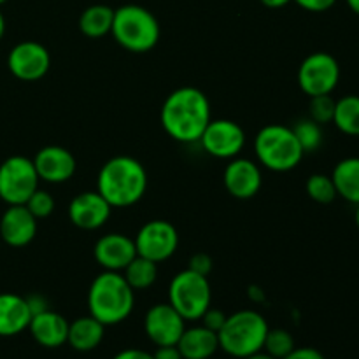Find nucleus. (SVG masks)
<instances>
[{"label":"nucleus","mask_w":359,"mask_h":359,"mask_svg":"<svg viewBox=\"0 0 359 359\" xmlns=\"http://www.w3.org/2000/svg\"><path fill=\"white\" fill-rule=\"evenodd\" d=\"M210 119V102L198 88H177L161 105V126L177 142H198Z\"/></svg>","instance_id":"nucleus-1"},{"label":"nucleus","mask_w":359,"mask_h":359,"mask_svg":"<svg viewBox=\"0 0 359 359\" xmlns=\"http://www.w3.org/2000/svg\"><path fill=\"white\" fill-rule=\"evenodd\" d=\"M147 189V172L133 156H114L102 165L97 179V191L111 207L135 205Z\"/></svg>","instance_id":"nucleus-2"},{"label":"nucleus","mask_w":359,"mask_h":359,"mask_svg":"<svg viewBox=\"0 0 359 359\" xmlns=\"http://www.w3.org/2000/svg\"><path fill=\"white\" fill-rule=\"evenodd\" d=\"M135 305V291L130 287L121 272L104 270L88 290L90 316L104 326H114L130 318Z\"/></svg>","instance_id":"nucleus-3"},{"label":"nucleus","mask_w":359,"mask_h":359,"mask_svg":"<svg viewBox=\"0 0 359 359\" xmlns=\"http://www.w3.org/2000/svg\"><path fill=\"white\" fill-rule=\"evenodd\" d=\"M111 34L123 49L147 53L160 41V23L149 9L137 4H125L114 9Z\"/></svg>","instance_id":"nucleus-4"},{"label":"nucleus","mask_w":359,"mask_h":359,"mask_svg":"<svg viewBox=\"0 0 359 359\" xmlns=\"http://www.w3.org/2000/svg\"><path fill=\"white\" fill-rule=\"evenodd\" d=\"M269 323L256 311H238L228 316L223 328L217 333L219 349L231 358H248L263 351Z\"/></svg>","instance_id":"nucleus-5"},{"label":"nucleus","mask_w":359,"mask_h":359,"mask_svg":"<svg viewBox=\"0 0 359 359\" xmlns=\"http://www.w3.org/2000/svg\"><path fill=\"white\" fill-rule=\"evenodd\" d=\"M255 153L259 165L272 172H290L300 165L304 149L293 128L286 125H266L256 133Z\"/></svg>","instance_id":"nucleus-6"},{"label":"nucleus","mask_w":359,"mask_h":359,"mask_svg":"<svg viewBox=\"0 0 359 359\" xmlns=\"http://www.w3.org/2000/svg\"><path fill=\"white\" fill-rule=\"evenodd\" d=\"M212 290L205 276L186 269L174 276L168 286V304L184 318V321H200L210 307Z\"/></svg>","instance_id":"nucleus-7"},{"label":"nucleus","mask_w":359,"mask_h":359,"mask_svg":"<svg viewBox=\"0 0 359 359\" xmlns=\"http://www.w3.org/2000/svg\"><path fill=\"white\" fill-rule=\"evenodd\" d=\"M34 161L27 156H11L0 165V198L7 205H25L39 188Z\"/></svg>","instance_id":"nucleus-8"},{"label":"nucleus","mask_w":359,"mask_h":359,"mask_svg":"<svg viewBox=\"0 0 359 359\" xmlns=\"http://www.w3.org/2000/svg\"><path fill=\"white\" fill-rule=\"evenodd\" d=\"M298 86L307 97L332 95L340 81V65L333 55L316 51L298 67Z\"/></svg>","instance_id":"nucleus-9"},{"label":"nucleus","mask_w":359,"mask_h":359,"mask_svg":"<svg viewBox=\"0 0 359 359\" xmlns=\"http://www.w3.org/2000/svg\"><path fill=\"white\" fill-rule=\"evenodd\" d=\"M137 255L154 263L167 262L179 248V233L172 223L165 219H154L142 224L135 238Z\"/></svg>","instance_id":"nucleus-10"},{"label":"nucleus","mask_w":359,"mask_h":359,"mask_svg":"<svg viewBox=\"0 0 359 359\" xmlns=\"http://www.w3.org/2000/svg\"><path fill=\"white\" fill-rule=\"evenodd\" d=\"M198 142L203 149L219 160H231L242 153L245 146V132L231 119H210Z\"/></svg>","instance_id":"nucleus-11"},{"label":"nucleus","mask_w":359,"mask_h":359,"mask_svg":"<svg viewBox=\"0 0 359 359\" xmlns=\"http://www.w3.org/2000/svg\"><path fill=\"white\" fill-rule=\"evenodd\" d=\"M7 67L14 77L27 83L42 79L51 67V55L41 42L23 41L11 49Z\"/></svg>","instance_id":"nucleus-12"},{"label":"nucleus","mask_w":359,"mask_h":359,"mask_svg":"<svg viewBox=\"0 0 359 359\" xmlns=\"http://www.w3.org/2000/svg\"><path fill=\"white\" fill-rule=\"evenodd\" d=\"M184 330V318L170 304L153 305L144 318V332L156 347L177 346Z\"/></svg>","instance_id":"nucleus-13"},{"label":"nucleus","mask_w":359,"mask_h":359,"mask_svg":"<svg viewBox=\"0 0 359 359\" xmlns=\"http://www.w3.org/2000/svg\"><path fill=\"white\" fill-rule=\"evenodd\" d=\"M224 188L233 198L249 200L262 189L263 175L258 163L248 158H231L223 174Z\"/></svg>","instance_id":"nucleus-14"},{"label":"nucleus","mask_w":359,"mask_h":359,"mask_svg":"<svg viewBox=\"0 0 359 359\" xmlns=\"http://www.w3.org/2000/svg\"><path fill=\"white\" fill-rule=\"evenodd\" d=\"M112 207L98 191H84L74 196L69 205V219L81 230H98L109 221Z\"/></svg>","instance_id":"nucleus-15"},{"label":"nucleus","mask_w":359,"mask_h":359,"mask_svg":"<svg viewBox=\"0 0 359 359\" xmlns=\"http://www.w3.org/2000/svg\"><path fill=\"white\" fill-rule=\"evenodd\" d=\"M32 161H34L39 179L49 184H62V182L70 181L77 168L74 154L62 146L42 147Z\"/></svg>","instance_id":"nucleus-16"},{"label":"nucleus","mask_w":359,"mask_h":359,"mask_svg":"<svg viewBox=\"0 0 359 359\" xmlns=\"http://www.w3.org/2000/svg\"><path fill=\"white\" fill-rule=\"evenodd\" d=\"M93 256L98 265L109 272H123L130 262L137 256L135 242L128 235L109 233L97 241Z\"/></svg>","instance_id":"nucleus-17"},{"label":"nucleus","mask_w":359,"mask_h":359,"mask_svg":"<svg viewBox=\"0 0 359 359\" xmlns=\"http://www.w3.org/2000/svg\"><path fill=\"white\" fill-rule=\"evenodd\" d=\"M37 235V219L25 205H9L0 217V237L11 248H25Z\"/></svg>","instance_id":"nucleus-18"},{"label":"nucleus","mask_w":359,"mask_h":359,"mask_svg":"<svg viewBox=\"0 0 359 359\" xmlns=\"http://www.w3.org/2000/svg\"><path fill=\"white\" fill-rule=\"evenodd\" d=\"M69 325L70 323L62 314L48 309L41 314L32 316L28 330H30L32 337L39 346L46 347V349H56V347H62L63 344H67Z\"/></svg>","instance_id":"nucleus-19"},{"label":"nucleus","mask_w":359,"mask_h":359,"mask_svg":"<svg viewBox=\"0 0 359 359\" xmlns=\"http://www.w3.org/2000/svg\"><path fill=\"white\" fill-rule=\"evenodd\" d=\"M32 312L27 298L14 293H0V337H14L28 330Z\"/></svg>","instance_id":"nucleus-20"},{"label":"nucleus","mask_w":359,"mask_h":359,"mask_svg":"<svg viewBox=\"0 0 359 359\" xmlns=\"http://www.w3.org/2000/svg\"><path fill=\"white\" fill-rule=\"evenodd\" d=\"M177 349L182 359H210L219 349L217 333L210 332L205 326L186 328L177 342Z\"/></svg>","instance_id":"nucleus-21"},{"label":"nucleus","mask_w":359,"mask_h":359,"mask_svg":"<svg viewBox=\"0 0 359 359\" xmlns=\"http://www.w3.org/2000/svg\"><path fill=\"white\" fill-rule=\"evenodd\" d=\"M105 335V326L102 325L98 319L93 316H84V318H77L69 325V337H67V344L72 347L74 351L79 353H90V351L97 349L102 344Z\"/></svg>","instance_id":"nucleus-22"},{"label":"nucleus","mask_w":359,"mask_h":359,"mask_svg":"<svg viewBox=\"0 0 359 359\" xmlns=\"http://www.w3.org/2000/svg\"><path fill=\"white\" fill-rule=\"evenodd\" d=\"M333 184H335L337 195L342 196L349 203H359V158L351 156L344 158L333 168Z\"/></svg>","instance_id":"nucleus-23"},{"label":"nucleus","mask_w":359,"mask_h":359,"mask_svg":"<svg viewBox=\"0 0 359 359\" xmlns=\"http://www.w3.org/2000/svg\"><path fill=\"white\" fill-rule=\"evenodd\" d=\"M114 9L105 4H93L86 7L79 16V30L88 39H100L111 34Z\"/></svg>","instance_id":"nucleus-24"},{"label":"nucleus","mask_w":359,"mask_h":359,"mask_svg":"<svg viewBox=\"0 0 359 359\" xmlns=\"http://www.w3.org/2000/svg\"><path fill=\"white\" fill-rule=\"evenodd\" d=\"M123 277L133 291H142L153 286L158 279V263L137 255L123 270Z\"/></svg>","instance_id":"nucleus-25"},{"label":"nucleus","mask_w":359,"mask_h":359,"mask_svg":"<svg viewBox=\"0 0 359 359\" xmlns=\"http://www.w3.org/2000/svg\"><path fill=\"white\" fill-rule=\"evenodd\" d=\"M333 125L349 137H359V95H346L335 104Z\"/></svg>","instance_id":"nucleus-26"},{"label":"nucleus","mask_w":359,"mask_h":359,"mask_svg":"<svg viewBox=\"0 0 359 359\" xmlns=\"http://www.w3.org/2000/svg\"><path fill=\"white\" fill-rule=\"evenodd\" d=\"M293 132L300 142L304 153H314L323 144V128L314 119H300L293 126Z\"/></svg>","instance_id":"nucleus-27"},{"label":"nucleus","mask_w":359,"mask_h":359,"mask_svg":"<svg viewBox=\"0 0 359 359\" xmlns=\"http://www.w3.org/2000/svg\"><path fill=\"white\" fill-rule=\"evenodd\" d=\"M305 189H307V195L311 196L314 202L323 203H332L333 200L337 198V189L335 184H333L332 175L326 174H312L311 177L307 179V184H305Z\"/></svg>","instance_id":"nucleus-28"},{"label":"nucleus","mask_w":359,"mask_h":359,"mask_svg":"<svg viewBox=\"0 0 359 359\" xmlns=\"http://www.w3.org/2000/svg\"><path fill=\"white\" fill-rule=\"evenodd\" d=\"M294 349V339L287 330L276 328L270 330L265 337V344H263V351L270 354L273 359L286 358L291 351Z\"/></svg>","instance_id":"nucleus-29"},{"label":"nucleus","mask_w":359,"mask_h":359,"mask_svg":"<svg viewBox=\"0 0 359 359\" xmlns=\"http://www.w3.org/2000/svg\"><path fill=\"white\" fill-rule=\"evenodd\" d=\"M25 207L34 214V217L37 221L44 219V217L51 216L53 210H55V198H53L51 193L37 188L34 193H32L30 198L27 200Z\"/></svg>","instance_id":"nucleus-30"},{"label":"nucleus","mask_w":359,"mask_h":359,"mask_svg":"<svg viewBox=\"0 0 359 359\" xmlns=\"http://www.w3.org/2000/svg\"><path fill=\"white\" fill-rule=\"evenodd\" d=\"M335 104L332 95H318L311 98V119H314L319 125H328L333 121L335 114Z\"/></svg>","instance_id":"nucleus-31"},{"label":"nucleus","mask_w":359,"mask_h":359,"mask_svg":"<svg viewBox=\"0 0 359 359\" xmlns=\"http://www.w3.org/2000/svg\"><path fill=\"white\" fill-rule=\"evenodd\" d=\"M226 318L228 316L224 314L223 311L209 307L205 312H203V316L200 318V321H202V326H205L207 330H210V332H214V333H219V330L223 328Z\"/></svg>","instance_id":"nucleus-32"},{"label":"nucleus","mask_w":359,"mask_h":359,"mask_svg":"<svg viewBox=\"0 0 359 359\" xmlns=\"http://www.w3.org/2000/svg\"><path fill=\"white\" fill-rule=\"evenodd\" d=\"M188 269L200 273V276L207 277L212 272V258H210L209 255H205V252H196V255H193L191 258H189Z\"/></svg>","instance_id":"nucleus-33"},{"label":"nucleus","mask_w":359,"mask_h":359,"mask_svg":"<svg viewBox=\"0 0 359 359\" xmlns=\"http://www.w3.org/2000/svg\"><path fill=\"white\" fill-rule=\"evenodd\" d=\"M298 7L309 13H325L337 4V0H293Z\"/></svg>","instance_id":"nucleus-34"},{"label":"nucleus","mask_w":359,"mask_h":359,"mask_svg":"<svg viewBox=\"0 0 359 359\" xmlns=\"http://www.w3.org/2000/svg\"><path fill=\"white\" fill-rule=\"evenodd\" d=\"M283 359H325V356H323L318 349H314V347H298V349L294 347V349Z\"/></svg>","instance_id":"nucleus-35"},{"label":"nucleus","mask_w":359,"mask_h":359,"mask_svg":"<svg viewBox=\"0 0 359 359\" xmlns=\"http://www.w3.org/2000/svg\"><path fill=\"white\" fill-rule=\"evenodd\" d=\"M27 304H28V309H30L32 316L35 314H41V312L48 311V300H46L42 294H30V297H27Z\"/></svg>","instance_id":"nucleus-36"},{"label":"nucleus","mask_w":359,"mask_h":359,"mask_svg":"<svg viewBox=\"0 0 359 359\" xmlns=\"http://www.w3.org/2000/svg\"><path fill=\"white\" fill-rule=\"evenodd\" d=\"M154 359H182L177 346H161L154 351Z\"/></svg>","instance_id":"nucleus-37"},{"label":"nucleus","mask_w":359,"mask_h":359,"mask_svg":"<svg viewBox=\"0 0 359 359\" xmlns=\"http://www.w3.org/2000/svg\"><path fill=\"white\" fill-rule=\"evenodd\" d=\"M112 359H154L153 354L142 349H125L119 351Z\"/></svg>","instance_id":"nucleus-38"},{"label":"nucleus","mask_w":359,"mask_h":359,"mask_svg":"<svg viewBox=\"0 0 359 359\" xmlns=\"http://www.w3.org/2000/svg\"><path fill=\"white\" fill-rule=\"evenodd\" d=\"M259 2L265 7H269V9H283V7H286L293 0H259Z\"/></svg>","instance_id":"nucleus-39"},{"label":"nucleus","mask_w":359,"mask_h":359,"mask_svg":"<svg viewBox=\"0 0 359 359\" xmlns=\"http://www.w3.org/2000/svg\"><path fill=\"white\" fill-rule=\"evenodd\" d=\"M242 359H273V358L270 356V354H266V353H263V351H259V353H255V354H251V356L242 358Z\"/></svg>","instance_id":"nucleus-40"},{"label":"nucleus","mask_w":359,"mask_h":359,"mask_svg":"<svg viewBox=\"0 0 359 359\" xmlns=\"http://www.w3.org/2000/svg\"><path fill=\"white\" fill-rule=\"evenodd\" d=\"M346 2H347V6H349V9L359 16V0H346Z\"/></svg>","instance_id":"nucleus-41"},{"label":"nucleus","mask_w":359,"mask_h":359,"mask_svg":"<svg viewBox=\"0 0 359 359\" xmlns=\"http://www.w3.org/2000/svg\"><path fill=\"white\" fill-rule=\"evenodd\" d=\"M4 34H6V18H4L2 11H0V41H2Z\"/></svg>","instance_id":"nucleus-42"},{"label":"nucleus","mask_w":359,"mask_h":359,"mask_svg":"<svg viewBox=\"0 0 359 359\" xmlns=\"http://www.w3.org/2000/svg\"><path fill=\"white\" fill-rule=\"evenodd\" d=\"M354 223H356V226L359 230V203L356 205V212H354Z\"/></svg>","instance_id":"nucleus-43"},{"label":"nucleus","mask_w":359,"mask_h":359,"mask_svg":"<svg viewBox=\"0 0 359 359\" xmlns=\"http://www.w3.org/2000/svg\"><path fill=\"white\" fill-rule=\"evenodd\" d=\"M7 2V0H0V6H2V4H6Z\"/></svg>","instance_id":"nucleus-44"}]
</instances>
